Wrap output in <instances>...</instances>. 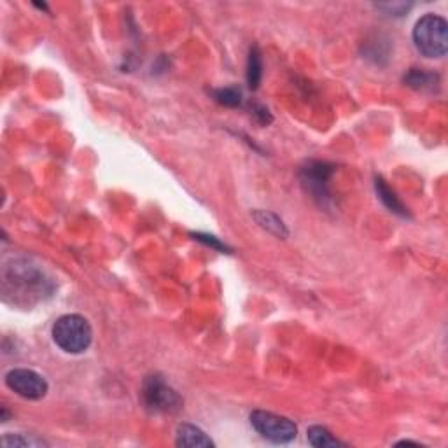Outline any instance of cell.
Listing matches in <instances>:
<instances>
[{"label":"cell","mask_w":448,"mask_h":448,"mask_svg":"<svg viewBox=\"0 0 448 448\" xmlns=\"http://www.w3.org/2000/svg\"><path fill=\"white\" fill-rule=\"evenodd\" d=\"M254 219L258 221L260 226H263L265 230H268L270 233L277 235V237H287V230H285V224L282 222V219H278L277 215L271 214V212L256 210Z\"/></svg>","instance_id":"obj_12"},{"label":"cell","mask_w":448,"mask_h":448,"mask_svg":"<svg viewBox=\"0 0 448 448\" xmlns=\"http://www.w3.org/2000/svg\"><path fill=\"white\" fill-rule=\"evenodd\" d=\"M53 341L67 354H82L93 341V330L88 319L78 314H67L53 324Z\"/></svg>","instance_id":"obj_1"},{"label":"cell","mask_w":448,"mask_h":448,"mask_svg":"<svg viewBox=\"0 0 448 448\" xmlns=\"http://www.w3.org/2000/svg\"><path fill=\"white\" fill-rule=\"evenodd\" d=\"M2 445L4 447H41L46 443L42 440H35V438H25L23 434H6L2 438Z\"/></svg>","instance_id":"obj_14"},{"label":"cell","mask_w":448,"mask_h":448,"mask_svg":"<svg viewBox=\"0 0 448 448\" xmlns=\"http://www.w3.org/2000/svg\"><path fill=\"white\" fill-rule=\"evenodd\" d=\"M261 75H263V60H261V53L258 46L251 48L247 58V82L251 89H258L261 82Z\"/></svg>","instance_id":"obj_11"},{"label":"cell","mask_w":448,"mask_h":448,"mask_svg":"<svg viewBox=\"0 0 448 448\" xmlns=\"http://www.w3.org/2000/svg\"><path fill=\"white\" fill-rule=\"evenodd\" d=\"M6 386L18 394L19 397H25L30 401H37L48 394V382L42 375H39L34 370H26V368H18L11 370L6 375Z\"/></svg>","instance_id":"obj_5"},{"label":"cell","mask_w":448,"mask_h":448,"mask_svg":"<svg viewBox=\"0 0 448 448\" xmlns=\"http://www.w3.org/2000/svg\"><path fill=\"white\" fill-rule=\"evenodd\" d=\"M251 426L254 427L256 433L261 434L265 440L271 443H289L298 434V427L293 420L282 415L271 413V411H252Z\"/></svg>","instance_id":"obj_3"},{"label":"cell","mask_w":448,"mask_h":448,"mask_svg":"<svg viewBox=\"0 0 448 448\" xmlns=\"http://www.w3.org/2000/svg\"><path fill=\"white\" fill-rule=\"evenodd\" d=\"M404 82L410 88L419 89V91H434L438 84H440V78L433 72L419 71V69H411L406 75H404Z\"/></svg>","instance_id":"obj_9"},{"label":"cell","mask_w":448,"mask_h":448,"mask_svg":"<svg viewBox=\"0 0 448 448\" xmlns=\"http://www.w3.org/2000/svg\"><path fill=\"white\" fill-rule=\"evenodd\" d=\"M308 441L312 447L317 448H337V447H347V443L340 441L338 438H334L326 427L323 426H312L307 433Z\"/></svg>","instance_id":"obj_10"},{"label":"cell","mask_w":448,"mask_h":448,"mask_svg":"<svg viewBox=\"0 0 448 448\" xmlns=\"http://www.w3.org/2000/svg\"><path fill=\"white\" fill-rule=\"evenodd\" d=\"M175 445L177 447H214V441L200 429V427L193 426V424H181L177 427V438H175Z\"/></svg>","instance_id":"obj_7"},{"label":"cell","mask_w":448,"mask_h":448,"mask_svg":"<svg viewBox=\"0 0 448 448\" xmlns=\"http://www.w3.org/2000/svg\"><path fill=\"white\" fill-rule=\"evenodd\" d=\"M413 44L417 51L426 58H441L447 55L448 49V23L441 16L429 15L422 16L415 23Z\"/></svg>","instance_id":"obj_2"},{"label":"cell","mask_w":448,"mask_h":448,"mask_svg":"<svg viewBox=\"0 0 448 448\" xmlns=\"http://www.w3.org/2000/svg\"><path fill=\"white\" fill-rule=\"evenodd\" d=\"M195 240L198 242H204V244L210 245V247L217 249V251H226V245H222L221 242L217 240L215 237H208V235H201V233H197L195 235Z\"/></svg>","instance_id":"obj_15"},{"label":"cell","mask_w":448,"mask_h":448,"mask_svg":"<svg viewBox=\"0 0 448 448\" xmlns=\"http://www.w3.org/2000/svg\"><path fill=\"white\" fill-rule=\"evenodd\" d=\"M215 102H219L224 107H238L242 104V91L235 86L230 88H221L214 91Z\"/></svg>","instance_id":"obj_13"},{"label":"cell","mask_w":448,"mask_h":448,"mask_svg":"<svg viewBox=\"0 0 448 448\" xmlns=\"http://www.w3.org/2000/svg\"><path fill=\"white\" fill-rule=\"evenodd\" d=\"M252 112H254V118L258 119L261 125H268V123H271L270 112H268L265 107H261V105H256V107L252 109Z\"/></svg>","instance_id":"obj_16"},{"label":"cell","mask_w":448,"mask_h":448,"mask_svg":"<svg viewBox=\"0 0 448 448\" xmlns=\"http://www.w3.org/2000/svg\"><path fill=\"white\" fill-rule=\"evenodd\" d=\"M142 397H144L145 408L154 413H174L182 404L181 396L172 387H168L159 375H151L145 378L142 386Z\"/></svg>","instance_id":"obj_4"},{"label":"cell","mask_w":448,"mask_h":448,"mask_svg":"<svg viewBox=\"0 0 448 448\" xmlns=\"http://www.w3.org/2000/svg\"><path fill=\"white\" fill-rule=\"evenodd\" d=\"M334 167L330 163H323V161H308L300 172L301 184L307 188L317 198L321 204H326L330 200V191H328V182L333 175Z\"/></svg>","instance_id":"obj_6"},{"label":"cell","mask_w":448,"mask_h":448,"mask_svg":"<svg viewBox=\"0 0 448 448\" xmlns=\"http://www.w3.org/2000/svg\"><path fill=\"white\" fill-rule=\"evenodd\" d=\"M375 188H377L378 198L382 200V204L386 205V207L389 208L391 212H394V214L401 215V217H408L406 207H404V205L401 204L400 198L396 197V193H394L393 189L389 188V184H387V182L384 181V179H382V177L375 179Z\"/></svg>","instance_id":"obj_8"}]
</instances>
